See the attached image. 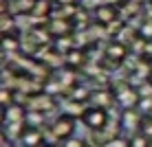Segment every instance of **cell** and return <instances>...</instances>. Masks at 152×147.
<instances>
[{
	"instance_id": "6",
	"label": "cell",
	"mask_w": 152,
	"mask_h": 147,
	"mask_svg": "<svg viewBox=\"0 0 152 147\" xmlns=\"http://www.w3.org/2000/svg\"><path fill=\"white\" fill-rule=\"evenodd\" d=\"M20 143L33 147V145H44V143H49V140H46V134H44L42 127H27V132L22 134Z\"/></svg>"
},
{
	"instance_id": "8",
	"label": "cell",
	"mask_w": 152,
	"mask_h": 147,
	"mask_svg": "<svg viewBox=\"0 0 152 147\" xmlns=\"http://www.w3.org/2000/svg\"><path fill=\"white\" fill-rule=\"evenodd\" d=\"M27 106L24 103H20L18 106V101L11 103L9 108H2V112H4V121H22L24 117H27Z\"/></svg>"
},
{
	"instance_id": "7",
	"label": "cell",
	"mask_w": 152,
	"mask_h": 147,
	"mask_svg": "<svg viewBox=\"0 0 152 147\" xmlns=\"http://www.w3.org/2000/svg\"><path fill=\"white\" fill-rule=\"evenodd\" d=\"M27 127H29V125L24 123V119L22 121H4V123H2V132L7 134L9 138H13L15 143L22 138V134L27 132Z\"/></svg>"
},
{
	"instance_id": "12",
	"label": "cell",
	"mask_w": 152,
	"mask_h": 147,
	"mask_svg": "<svg viewBox=\"0 0 152 147\" xmlns=\"http://www.w3.org/2000/svg\"><path fill=\"white\" fill-rule=\"evenodd\" d=\"M62 145H66V147H84V145H88V140H86V138H75V134H73V136H69Z\"/></svg>"
},
{
	"instance_id": "1",
	"label": "cell",
	"mask_w": 152,
	"mask_h": 147,
	"mask_svg": "<svg viewBox=\"0 0 152 147\" xmlns=\"http://www.w3.org/2000/svg\"><path fill=\"white\" fill-rule=\"evenodd\" d=\"M49 134L53 136V140H60V143H64L69 136L75 134V117L73 114H60L53 123H51L49 127Z\"/></svg>"
},
{
	"instance_id": "13",
	"label": "cell",
	"mask_w": 152,
	"mask_h": 147,
	"mask_svg": "<svg viewBox=\"0 0 152 147\" xmlns=\"http://www.w3.org/2000/svg\"><path fill=\"white\" fill-rule=\"evenodd\" d=\"M143 38H152V18H145L141 22V31H139Z\"/></svg>"
},
{
	"instance_id": "11",
	"label": "cell",
	"mask_w": 152,
	"mask_h": 147,
	"mask_svg": "<svg viewBox=\"0 0 152 147\" xmlns=\"http://www.w3.org/2000/svg\"><path fill=\"white\" fill-rule=\"evenodd\" d=\"M88 106H91L88 101H82V99H71V101H66V112L73 114V117H82V114L86 112Z\"/></svg>"
},
{
	"instance_id": "5",
	"label": "cell",
	"mask_w": 152,
	"mask_h": 147,
	"mask_svg": "<svg viewBox=\"0 0 152 147\" xmlns=\"http://www.w3.org/2000/svg\"><path fill=\"white\" fill-rule=\"evenodd\" d=\"M95 20L99 24H104V27H108V24H113L115 20H119V7L117 4H99L95 9Z\"/></svg>"
},
{
	"instance_id": "14",
	"label": "cell",
	"mask_w": 152,
	"mask_h": 147,
	"mask_svg": "<svg viewBox=\"0 0 152 147\" xmlns=\"http://www.w3.org/2000/svg\"><path fill=\"white\" fill-rule=\"evenodd\" d=\"M150 117H152V110H150Z\"/></svg>"
},
{
	"instance_id": "3",
	"label": "cell",
	"mask_w": 152,
	"mask_h": 147,
	"mask_svg": "<svg viewBox=\"0 0 152 147\" xmlns=\"http://www.w3.org/2000/svg\"><path fill=\"white\" fill-rule=\"evenodd\" d=\"M88 103L91 106H97V108H104V110H110L117 106V92L113 90V88H95V90H91L88 94Z\"/></svg>"
},
{
	"instance_id": "2",
	"label": "cell",
	"mask_w": 152,
	"mask_h": 147,
	"mask_svg": "<svg viewBox=\"0 0 152 147\" xmlns=\"http://www.w3.org/2000/svg\"><path fill=\"white\" fill-rule=\"evenodd\" d=\"M110 110H104V108H97V106H88L86 112L80 117V121L86 125L88 130H104L108 123H110Z\"/></svg>"
},
{
	"instance_id": "4",
	"label": "cell",
	"mask_w": 152,
	"mask_h": 147,
	"mask_svg": "<svg viewBox=\"0 0 152 147\" xmlns=\"http://www.w3.org/2000/svg\"><path fill=\"white\" fill-rule=\"evenodd\" d=\"M27 108L29 110H40V112H53L57 108V101L55 97H51V94H29L27 97Z\"/></svg>"
},
{
	"instance_id": "10",
	"label": "cell",
	"mask_w": 152,
	"mask_h": 147,
	"mask_svg": "<svg viewBox=\"0 0 152 147\" xmlns=\"http://www.w3.org/2000/svg\"><path fill=\"white\" fill-rule=\"evenodd\" d=\"M51 13H53V2H51V0H38L35 7H33V11H31V15H33L35 20L51 18Z\"/></svg>"
},
{
	"instance_id": "9",
	"label": "cell",
	"mask_w": 152,
	"mask_h": 147,
	"mask_svg": "<svg viewBox=\"0 0 152 147\" xmlns=\"http://www.w3.org/2000/svg\"><path fill=\"white\" fill-rule=\"evenodd\" d=\"M46 114L49 112H40V110H27V117H24V123L29 125V127H42L44 130L46 125Z\"/></svg>"
}]
</instances>
